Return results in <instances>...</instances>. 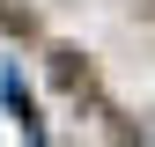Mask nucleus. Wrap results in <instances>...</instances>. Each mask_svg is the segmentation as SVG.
<instances>
[{"label": "nucleus", "mask_w": 155, "mask_h": 147, "mask_svg": "<svg viewBox=\"0 0 155 147\" xmlns=\"http://www.w3.org/2000/svg\"><path fill=\"white\" fill-rule=\"evenodd\" d=\"M148 147H155V140H148Z\"/></svg>", "instance_id": "obj_1"}]
</instances>
